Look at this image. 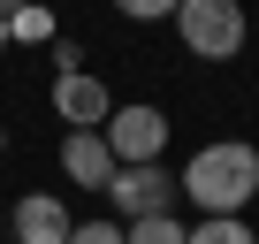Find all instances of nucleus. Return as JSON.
<instances>
[{"label":"nucleus","instance_id":"f257e3e1","mask_svg":"<svg viewBox=\"0 0 259 244\" xmlns=\"http://www.w3.org/2000/svg\"><path fill=\"white\" fill-rule=\"evenodd\" d=\"M176 183L191 191V206H206V221H213V214H244V206H251V191H259V153H251L244 138L198 145V153H191V168H183Z\"/></svg>","mask_w":259,"mask_h":244},{"label":"nucleus","instance_id":"f03ea898","mask_svg":"<svg viewBox=\"0 0 259 244\" xmlns=\"http://www.w3.org/2000/svg\"><path fill=\"white\" fill-rule=\"evenodd\" d=\"M176 31H183V46L198 61H236L251 23H244V0H183V8H176Z\"/></svg>","mask_w":259,"mask_h":244},{"label":"nucleus","instance_id":"7ed1b4c3","mask_svg":"<svg viewBox=\"0 0 259 244\" xmlns=\"http://www.w3.org/2000/svg\"><path fill=\"white\" fill-rule=\"evenodd\" d=\"M107 153H114V168H145V160H160L168 153V114L160 107H145V99H130V107H114L107 114Z\"/></svg>","mask_w":259,"mask_h":244},{"label":"nucleus","instance_id":"20e7f679","mask_svg":"<svg viewBox=\"0 0 259 244\" xmlns=\"http://www.w3.org/2000/svg\"><path fill=\"white\" fill-rule=\"evenodd\" d=\"M107 198L122 206V221H153V214H176V198H183V183L160 168V160H145V168H114V183H107Z\"/></svg>","mask_w":259,"mask_h":244},{"label":"nucleus","instance_id":"39448f33","mask_svg":"<svg viewBox=\"0 0 259 244\" xmlns=\"http://www.w3.org/2000/svg\"><path fill=\"white\" fill-rule=\"evenodd\" d=\"M54 114L69 122V130H107L114 99H107V84H99V76L69 69V76H54Z\"/></svg>","mask_w":259,"mask_h":244},{"label":"nucleus","instance_id":"423d86ee","mask_svg":"<svg viewBox=\"0 0 259 244\" xmlns=\"http://www.w3.org/2000/svg\"><path fill=\"white\" fill-rule=\"evenodd\" d=\"M61 176H69L76 191H107V183H114L107 138H99V130H69V138H61Z\"/></svg>","mask_w":259,"mask_h":244},{"label":"nucleus","instance_id":"0eeeda50","mask_svg":"<svg viewBox=\"0 0 259 244\" xmlns=\"http://www.w3.org/2000/svg\"><path fill=\"white\" fill-rule=\"evenodd\" d=\"M69 206L61 198H46V191H31V198H16V244H69Z\"/></svg>","mask_w":259,"mask_h":244},{"label":"nucleus","instance_id":"6e6552de","mask_svg":"<svg viewBox=\"0 0 259 244\" xmlns=\"http://www.w3.org/2000/svg\"><path fill=\"white\" fill-rule=\"evenodd\" d=\"M191 244H259V236H251V221L213 214V221H198V229H191Z\"/></svg>","mask_w":259,"mask_h":244},{"label":"nucleus","instance_id":"1a4fd4ad","mask_svg":"<svg viewBox=\"0 0 259 244\" xmlns=\"http://www.w3.org/2000/svg\"><path fill=\"white\" fill-rule=\"evenodd\" d=\"M130 244H191V229L176 214H153V221H130Z\"/></svg>","mask_w":259,"mask_h":244},{"label":"nucleus","instance_id":"9d476101","mask_svg":"<svg viewBox=\"0 0 259 244\" xmlns=\"http://www.w3.org/2000/svg\"><path fill=\"white\" fill-rule=\"evenodd\" d=\"M69 244H130V229H122V221H76Z\"/></svg>","mask_w":259,"mask_h":244},{"label":"nucleus","instance_id":"9b49d317","mask_svg":"<svg viewBox=\"0 0 259 244\" xmlns=\"http://www.w3.org/2000/svg\"><path fill=\"white\" fill-rule=\"evenodd\" d=\"M114 8L130 16V23H160V16H176L183 0H114Z\"/></svg>","mask_w":259,"mask_h":244},{"label":"nucleus","instance_id":"f8f14e48","mask_svg":"<svg viewBox=\"0 0 259 244\" xmlns=\"http://www.w3.org/2000/svg\"><path fill=\"white\" fill-rule=\"evenodd\" d=\"M8 31H16V38H46V31H54V16H46V8H31V0H23Z\"/></svg>","mask_w":259,"mask_h":244},{"label":"nucleus","instance_id":"ddd939ff","mask_svg":"<svg viewBox=\"0 0 259 244\" xmlns=\"http://www.w3.org/2000/svg\"><path fill=\"white\" fill-rule=\"evenodd\" d=\"M16 8H23V0H0V16H8V23H16Z\"/></svg>","mask_w":259,"mask_h":244},{"label":"nucleus","instance_id":"4468645a","mask_svg":"<svg viewBox=\"0 0 259 244\" xmlns=\"http://www.w3.org/2000/svg\"><path fill=\"white\" fill-rule=\"evenodd\" d=\"M8 38H16V31H8V16H0V54H8Z\"/></svg>","mask_w":259,"mask_h":244},{"label":"nucleus","instance_id":"2eb2a0df","mask_svg":"<svg viewBox=\"0 0 259 244\" xmlns=\"http://www.w3.org/2000/svg\"><path fill=\"white\" fill-rule=\"evenodd\" d=\"M0 153H8V122H0Z\"/></svg>","mask_w":259,"mask_h":244}]
</instances>
